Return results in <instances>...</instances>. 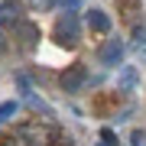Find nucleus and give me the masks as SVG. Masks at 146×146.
<instances>
[{"label":"nucleus","mask_w":146,"mask_h":146,"mask_svg":"<svg viewBox=\"0 0 146 146\" xmlns=\"http://www.w3.org/2000/svg\"><path fill=\"white\" fill-rule=\"evenodd\" d=\"M52 36H55V42H58L62 49H75V46H78V39H81V20H78V13H75V10L58 13Z\"/></svg>","instance_id":"obj_1"},{"label":"nucleus","mask_w":146,"mask_h":146,"mask_svg":"<svg viewBox=\"0 0 146 146\" xmlns=\"http://www.w3.org/2000/svg\"><path fill=\"white\" fill-rule=\"evenodd\" d=\"M88 81H91V75H88V68H84L81 62L62 72V88H65L68 94H78V91H84V88H88Z\"/></svg>","instance_id":"obj_3"},{"label":"nucleus","mask_w":146,"mask_h":146,"mask_svg":"<svg viewBox=\"0 0 146 146\" xmlns=\"http://www.w3.org/2000/svg\"><path fill=\"white\" fill-rule=\"evenodd\" d=\"M130 146H146V130H133L130 133Z\"/></svg>","instance_id":"obj_10"},{"label":"nucleus","mask_w":146,"mask_h":146,"mask_svg":"<svg viewBox=\"0 0 146 146\" xmlns=\"http://www.w3.org/2000/svg\"><path fill=\"white\" fill-rule=\"evenodd\" d=\"M98 146H120V140H117V133L110 130V127H104L101 136H98Z\"/></svg>","instance_id":"obj_7"},{"label":"nucleus","mask_w":146,"mask_h":146,"mask_svg":"<svg viewBox=\"0 0 146 146\" xmlns=\"http://www.w3.org/2000/svg\"><path fill=\"white\" fill-rule=\"evenodd\" d=\"M84 26H88L91 33H110V16H107L104 10H88Z\"/></svg>","instance_id":"obj_5"},{"label":"nucleus","mask_w":146,"mask_h":146,"mask_svg":"<svg viewBox=\"0 0 146 146\" xmlns=\"http://www.w3.org/2000/svg\"><path fill=\"white\" fill-rule=\"evenodd\" d=\"M55 7H65V10H78L81 0H55Z\"/></svg>","instance_id":"obj_11"},{"label":"nucleus","mask_w":146,"mask_h":146,"mask_svg":"<svg viewBox=\"0 0 146 146\" xmlns=\"http://www.w3.org/2000/svg\"><path fill=\"white\" fill-rule=\"evenodd\" d=\"M10 39L20 42V49H23V52H29V49H36L39 29H36V23H29V20H16L13 26H10Z\"/></svg>","instance_id":"obj_2"},{"label":"nucleus","mask_w":146,"mask_h":146,"mask_svg":"<svg viewBox=\"0 0 146 146\" xmlns=\"http://www.w3.org/2000/svg\"><path fill=\"white\" fill-rule=\"evenodd\" d=\"M133 88H136V68L133 65H123V72H120V91L130 94Z\"/></svg>","instance_id":"obj_6"},{"label":"nucleus","mask_w":146,"mask_h":146,"mask_svg":"<svg viewBox=\"0 0 146 146\" xmlns=\"http://www.w3.org/2000/svg\"><path fill=\"white\" fill-rule=\"evenodd\" d=\"M0 52H7V26L0 23Z\"/></svg>","instance_id":"obj_12"},{"label":"nucleus","mask_w":146,"mask_h":146,"mask_svg":"<svg viewBox=\"0 0 146 146\" xmlns=\"http://www.w3.org/2000/svg\"><path fill=\"white\" fill-rule=\"evenodd\" d=\"M133 49L146 52V26H136V29H133Z\"/></svg>","instance_id":"obj_9"},{"label":"nucleus","mask_w":146,"mask_h":146,"mask_svg":"<svg viewBox=\"0 0 146 146\" xmlns=\"http://www.w3.org/2000/svg\"><path fill=\"white\" fill-rule=\"evenodd\" d=\"M16 110H20V104H16V101H3V104H0V123H7Z\"/></svg>","instance_id":"obj_8"},{"label":"nucleus","mask_w":146,"mask_h":146,"mask_svg":"<svg viewBox=\"0 0 146 146\" xmlns=\"http://www.w3.org/2000/svg\"><path fill=\"white\" fill-rule=\"evenodd\" d=\"M123 55H127V46L120 39H107L104 46L98 49V62L104 65V68H117L120 62H123Z\"/></svg>","instance_id":"obj_4"}]
</instances>
